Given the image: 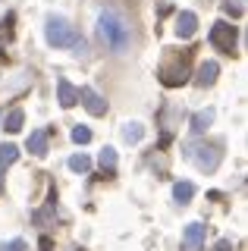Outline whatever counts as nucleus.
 <instances>
[{
    "mask_svg": "<svg viewBox=\"0 0 248 251\" xmlns=\"http://www.w3.org/2000/svg\"><path fill=\"white\" fill-rule=\"evenodd\" d=\"M98 28L104 44L110 47L113 53H126L129 44H132V25L126 22V16L116 13V10H100L98 16Z\"/></svg>",
    "mask_w": 248,
    "mask_h": 251,
    "instance_id": "1",
    "label": "nucleus"
},
{
    "mask_svg": "<svg viewBox=\"0 0 248 251\" xmlns=\"http://www.w3.org/2000/svg\"><path fill=\"white\" fill-rule=\"evenodd\" d=\"M44 38H48L50 47H82L85 38L69 25L66 19H60V16H50L48 25H44Z\"/></svg>",
    "mask_w": 248,
    "mask_h": 251,
    "instance_id": "2",
    "label": "nucleus"
},
{
    "mask_svg": "<svg viewBox=\"0 0 248 251\" xmlns=\"http://www.w3.org/2000/svg\"><path fill=\"white\" fill-rule=\"evenodd\" d=\"M223 145H207V141H195V145H185V157H189L192 163H195L198 170H204V173H214L217 167H220V151Z\"/></svg>",
    "mask_w": 248,
    "mask_h": 251,
    "instance_id": "3",
    "label": "nucleus"
},
{
    "mask_svg": "<svg viewBox=\"0 0 248 251\" xmlns=\"http://www.w3.org/2000/svg\"><path fill=\"white\" fill-rule=\"evenodd\" d=\"M211 44L217 47L220 53H232L236 50V44H239V31L236 25H229V22H214L211 25Z\"/></svg>",
    "mask_w": 248,
    "mask_h": 251,
    "instance_id": "4",
    "label": "nucleus"
},
{
    "mask_svg": "<svg viewBox=\"0 0 248 251\" xmlns=\"http://www.w3.org/2000/svg\"><path fill=\"white\" fill-rule=\"evenodd\" d=\"M160 82H164L167 88H176V85H185V82H189V66H185V57H179L176 63L160 66Z\"/></svg>",
    "mask_w": 248,
    "mask_h": 251,
    "instance_id": "5",
    "label": "nucleus"
},
{
    "mask_svg": "<svg viewBox=\"0 0 248 251\" xmlns=\"http://www.w3.org/2000/svg\"><path fill=\"white\" fill-rule=\"evenodd\" d=\"M79 100L85 104V110H88L91 116H104L107 113V100L100 98L95 88H79Z\"/></svg>",
    "mask_w": 248,
    "mask_h": 251,
    "instance_id": "6",
    "label": "nucleus"
},
{
    "mask_svg": "<svg viewBox=\"0 0 248 251\" xmlns=\"http://www.w3.org/2000/svg\"><path fill=\"white\" fill-rule=\"evenodd\" d=\"M57 100H60V107H75L79 104V88H75L69 78H57Z\"/></svg>",
    "mask_w": 248,
    "mask_h": 251,
    "instance_id": "7",
    "label": "nucleus"
},
{
    "mask_svg": "<svg viewBox=\"0 0 248 251\" xmlns=\"http://www.w3.org/2000/svg\"><path fill=\"white\" fill-rule=\"evenodd\" d=\"M195 28H198V16L195 13L185 10V13L176 16V35H179V38H192V35H195Z\"/></svg>",
    "mask_w": 248,
    "mask_h": 251,
    "instance_id": "8",
    "label": "nucleus"
},
{
    "mask_svg": "<svg viewBox=\"0 0 248 251\" xmlns=\"http://www.w3.org/2000/svg\"><path fill=\"white\" fill-rule=\"evenodd\" d=\"M25 148H28L35 157H44V154H48V132H44V129H35L32 135L25 138Z\"/></svg>",
    "mask_w": 248,
    "mask_h": 251,
    "instance_id": "9",
    "label": "nucleus"
},
{
    "mask_svg": "<svg viewBox=\"0 0 248 251\" xmlns=\"http://www.w3.org/2000/svg\"><path fill=\"white\" fill-rule=\"evenodd\" d=\"M182 242H185V248L198 251L201 242H204V226H201V223H189V226H185V232H182Z\"/></svg>",
    "mask_w": 248,
    "mask_h": 251,
    "instance_id": "10",
    "label": "nucleus"
},
{
    "mask_svg": "<svg viewBox=\"0 0 248 251\" xmlns=\"http://www.w3.org/2000/svg\"><path fill=\"white\" fill-rule=\"evenodd\" d=\"M217 73H220V66L211 60V63H201V69H198V78L195 82L201 85V88H207V85H214L217 82Z\"/></svg>",
    "mask_w": 248,
    "mask_h": 251,
    "instance_id": "11",
    "label": "nucleus"
},
{
    "mask_svg": "<svg viewBox=\"0 0 248 251\" xmlns=\"http://www.w3.org/2000/svg\"><path fill=\"white\" fill-rule=\"evenodd\" d=\"M173 198L179 204H189L192 198H195V185H192V182H176L173 185Z\"/></svg>",
    "mask_w": 248,
    "mask_h": 251,
    "instance_id": "12",
    "label": "nucleus"
},
{
    "mask_svg": "<svg viewBox=\"0 0 248 251\" xmlns=\"http://www.w3.org/2000/svg\"><path fill=\"white\" fill-rule=\"evenodd\" d=\"M22 123H25V113H22V110L16 107V110H10V113H6L3 129H6V132H19V129H22Z\"/></svg>",
    "mask_w": 248,
    "mask_h": 251,
    "instance_id": "13",
    "label": "nucleus"
},
{
    "mask_svg": "<svg viewBox=\"0 0 248 251\" xmlns=\"http://www.w3.org/2000/svg\"><path fill=\"white\" fill-rule=\"evenodd\" d=\"M211 123H214V110H198V113L192 116V129L195 132H204Z\"/></svg>",
    "mask_w": 248,
    "mask_h": 251,
    "instance_id": "14",
    "label": "nucleus"
},
{
    "mask_svg": "<svg viewBox=\"0 0 248 251\" xmlns=\"http://www.w3.org/2000/svg\"><path fill=\"white\" fill-rule=\"evenodd\" d=\"M142 135H145V126L142 123H126L123 126V138L132 145V141H142Z\"/></svg>",
    "mask_w": 248,
    "mask_h": 251,
    "instance_id": "15",
    "label": "nucleus"
},
{
    "mask_svg": "<svg viewBox=\"0 0 248 251\" xmlns=\"http://www.w3.org/2000/svg\"><path fill=\"white\" fill-rule=\"evenodd\" d=\"M116 160H120V157H116L113 148H104V151L98 154V163H100V167H104L107 173H113V170H116Z\"/></svg>",
    "mask_w": 248,
    "mask_h": 251,
    "instance_id": "16",
    "label": "nucleus"
},
{
    "mask_svg": "<svg viewBox=\"0 0 248 251\" xmlns=\"http://www.w3.org/2000/svg\"><path fill=\"white\" fill-rule=\"evenodd\" d=\"M16 157H19V148L16 145H0V167L16 163Z\"/></svg>",
    "mask_w": 248,
    "mask_h": 251,
    "instance_id": "17",
    "label": "nucleus"
},
{
    "mask_svg": "<svg viewBox=\"0 0 248 251\" xmlns=\"http://www.w3.org/2000/svg\"><path fill=\"white\" fill-rule=\"evenodd\" d=\"M88 167H91V160L85 154H73V157H69V170H73V173H88Z\"/></svg>",
    "mask_w": 248,
    "mask_h": 251,
    "instance_id": "18",
    "label": "nucleus"
},
{
    "mask_svg": "<svg viewBox=\"0 0 248 251\" xmlns=\"http://www.w3.org/2000/svg\"><path fill=\"white\" fill-rule=\"evenodd\" d=\"M73 141H75V145H88V141H91V129H88V126H75V129H73Z\"/></svg>",
    "mask_w": 248,
    "mask_h": 251,
    "instance_id": "19",
    "label": "nucleus"
},
{
    "mask_svg": "<svg viewBox=\"0 0 248 251\" xmlns=\"http://www.w3.org/2000/svg\"><path fill=\"white\" fill-rule=\"evenodd\" d=\"M3 251H25V242H22V239H13V242H6V245H3Z\"/></svg>",
    "mask_w": 248,
    "mask_h": 251,
    "instance_id": "20",
    "label": "nucleus"
},
{
    "mask_svg": "<svg viewBox=\"0 0 248 251\" xmlns=\"http://www.w3.org/2000/svg\"><path fill=\"white\" fill-rule=\"evenodd\" d=\"M211 251H232V245H229V242H226V239H220V242H217V245H214Z\"/></svg>",
    "mask_w": 248,
    "mask_h": 251,
    "instance_id": "21",
    "label": "nucleus"
},
{
    "mask_svg": "<svg viewBox=\"0 0 248 251\" xmlns=\"http://www.w3.org/2000/svg\"><path fill=\"white\" fill-rule=\"evenodd\" d=\"M0 192H3V167H0Z\"/></svg>",
    "mask_w": 248,
    "mask_h": 251,
    "instance_id": "22",
    "label": "nucleus"
}]
</instances>
